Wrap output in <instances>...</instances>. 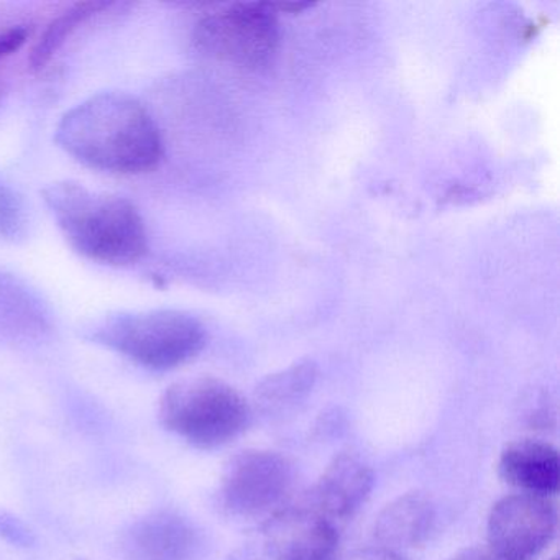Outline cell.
Returning <instances> with one entry per match:
<instances>
[{"mask_svg": "<svg viewBox=\"0 0 560 560\" xmlns=\"http://www.w3.org/2000/svg\"><path fill=\"white\" fill-rule=\"evenodd\" d=\"M557 529V510L547 497L508 494L491 508L487 524L491 559L533 560Z\"/></svg>", "mask_w": 560, "mask_h": 560, "instance_id": "ba28073f", "label": "cell"}, {"mask_svg": "<svg viewBox=\"0 0 560 560\" xmlns=\"http://www.w3.org/2000/svg\"><path fill=\"white\" fill-rule=\"evenodd\" d=\"M334 560H401L395 550L385 549V547H365V549H355L352 552L343 553Z\"/></svg>", "mask_w": 560, "mask_h": 560, "instance_id": "ac0fdd59", "label": "cell"}, {"mask_svg": "<svg viewBox=\"0 0 560 560\" xmlns=\"http://www.w3.org/2000/svg\"><path fill=\"white\" fill-rule=\"evenodd\" d=\"M22 225V208L18 196L0 185V237H14Z\"/></svg>", "mask_w": 560, "mask_h": 560, "instance_id": "2e32d148", "label": "cell"}, {"mask_svg": "<svg viewBox=\"0 0 560 560\" xmlns=\"http://www.w3.org/2000/svg\"><path fill=\"white\" fill-rule=\"evenodd\" d=\"M337 539L336 524L313 508H284L250 530L228 560H327Z\"/></svg>", "mask_w": 560, "mask_h": 560, "instance_id": "5b68a950", "label": "cell"}, {"mask_svg": "<svg viewBox=\"0 0 560 560\" xmlns=\"http://www.w3.org/2000/svg\"><path fill=\"white\" fill-rule=\"evenodd\" d=\"M280 40L277 15L268 4H237L199 22L195 42L218 60L245 68L265 67Z\"/></svg>", "mask_w": 560, "mask_h": 560, "instance_id": "8992f818", "label": "cell"}, {"mask_svg": "<svg viewBox=\"0 0 560 560\" xmlns=\"http://www.w3.org/2000/svg\"><path fill=\"white\" fill-rule=\"evenodd\" d=\"M205 544L195 523L176 511H153L130 524L120 540L126 560H196Z\"/></svg>", "mask_w": 560, "mask_h": 560, "instance_id": "9c48e42d", "label": "cell"}, {"mask_svg": "<svg viewBox=\"0 0 560 560\" xmlns=\"http://www.w3.org/2000/svg\"><path fill=\"white\" fill-rule=\"evenodd\" d=\"M109 2H80L73 8L65 11L60 18L51 21V24L45 28L40 40L35 44L31 54V68L34 71L44 70L60 48L67 44L68 38L77 32L78 27L90 21L94 15L101 14L104 9L109 8Z\"/></svg>", "mask_w": 560, "mask_h": 560, "instance_id": "5bb4252c", "label": "cell"}, {"mask_svg": "<svg viewBox=\"0 0 560 560\" xmlns=\"http://www.w3.org/2000/svg\"><path fill=\"white\" fill-rule=\"evenodd\" d=\"M448 560H493L491 559L490 553L483 552V550L475 549H465L462 552L455 553L452 559Z\"/></svg>", "mask_w": 560, "mask_h": 560, "instance_id": "d6986e66", "label": "cell"}, {"mask_svg": "<svg viewBox=\"0 0 560 560\" xmlns=\"http://www.w3.org/2000/svg\"><path fill=\"white\" fill-rule=\"evenodd\" d=\"M498 475L524 493L556 494L560 485L559 452L537 439L511 442L498 458Z\"/></svg>", "mask_w": 560, "mask_h": 560, "instance_id": "8fae6325", "label": "cell"}, {"mask_svg": "<svg viewBox=\"0 0 560 560\" xmlns=\"http://www.w3.org/2000/svg\"><path fill=\"white\" fill-rule=\"evenodd\" d=\"M317 373L313 360H301L281 372L268 375L255 389L258 411L268 418L294 411L313 392Z\"/></svg>", "mask_w": 560, "mask_h": 560, "instance_id": "4fadbf2b", "label": "cell"}, {"mask_svg": "<svg viewBox=\"0 0 560 560\" xmlns=\"http://www.w3.org/2000/svg\"><path fill=\"white\" fill-rule=\"evenodd\" d=\"M435 523L431 498L421 491H409L386 504L375 521V537L385 549L421 546Z\"/></svg>", "mask_w": 560, "mask_h": 560, "instance_id": "7c38bea8", "label": "cell"}, {"mask_svg": "<svg viewBox=\"0 0 560 560\" xmlns=\"http://www.w3.org/2000/svg\"><path fill=\"white\" fill-rule=\"evenodd\" d=\"M55 142L90 168L142 173L163 159V140L152 114L126 93H100L68 110Z\"/></svg>", "mask_w": 560, "mask_h": 560, "instance_id": "6da1fadb", "label": "cell"}, {"mask_svg": "<svg viewBox=\"0 0 560 560\" xmlns=\"http://www.w3.org/2000/svg\"><path fill=\"white\" fill-rule=\"evenodd\" d=\"M28 37H31V28L25 25L0 28V58L9 57V55L21 50Z\"/></svg>", "mask_w": 560, "mask_h": 560, "instance_id": "e0dca14e", "label": "cell"}, {"mask_svg": "<svg viewBox=\"0 0 560 560\" xmlns=\"http://www.w3.org/2000/svg\"><path fill=\"white\" fill-rule=\"evenodd\" d=\"M373 488V471L353 454L336 455L310 493L307 506L327 520H347L365 503Z\"/></svg>", "mask_w": 560, "mask_h": 560, "instance_id": "30bf717a", "label": "cell"}, {"mask_svg": "<svg viewBox=\"0 0 560 560\" xmlns=\"http://www.w3.org/2000/svg\"><path fill=\"white\" fill-rule=\"evenodd\" d=\"M90 339L147 369L172 370L195 359L208 336L191 314L155 310L106 317Z\"/></svg>", "mask_w": 560, "mask_h": 560, "instance_id": "3957f363", "label": "cell"}, {"mask_svg": "<svg viewBox=\"0 0 560 560\" xmlns=\"http://www.w3.org/2000/svg\"><path fill=\"white\" fill-rule=\"evenodd\" d=\"M550 560H557L556 557H553V559H550Z\"/></svg>", "mask_w": 560, "mask_h": 560, "instance_id": "ffe728a7", "label": "cell"}, {"mask_svg": "<svg viewBox=\"0 0 560 560\" xmlns=\"http://www.w3.org/2000/svg\"><path fill=\"white\" fill-rule=\"evenodd\" d=\"M42 195L68 244L88 260L124 267L149 250L142 215L129 199L77 182L51 183Z\"/></svg>", "mask_w": 560, "mask_h": 560, "instance_id": "7a4b0ae2", "label": "cell"}, {"mask_svg": "<svg viewBox=\"0 0 560 560\" xmlns=\"http://www.w3.org/2000/svg\"><path fill=\"white\" fill-rule=\"evenodd\" d=\"M0 537L12 546L25 547V549L34 547L37 542V536L32 527L21 517L5 510H0Z\"/></svg>", "mask_w": 560, "mask_h": 560, "instance_id": "9a60e30c", "label": "cell"}, {"mask_svg": "<svg viewBox=\"0 0 560 560\" xmlns=\"http://www.w3.org/2000/svg\"><path fill=\"white\" fill-rule=\"evenodd\" d=\"M294 470L284 455L242 451L229 458L219 481V506L234 517H255L281 503L293 487Z\"/></svg>", "mask_w": 560, "mask_h": 560, "instance_id": "52a82bcc", "label": "cell"}, {"mask_svg": "<svg viewBox=\"0 0 560 560\" xmlns=\"http://www.w3.org/2000/svg\"><path fill=\"white\" fill-rule=\"evenodd\" d=\"M160 424L205 451L234 441L250 424L247 399L229 383L195 376L170 386L160 399Z\"/></svg>", "mask_w": 560, "mask_h": 560, "instance_id": "277c9868", "label": "cell"}]
</instances>
